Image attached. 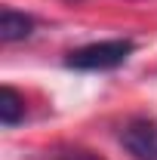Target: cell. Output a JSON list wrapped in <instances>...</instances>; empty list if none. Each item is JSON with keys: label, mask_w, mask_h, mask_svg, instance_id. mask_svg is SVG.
<instances>
[{"label": "cell", "mask_w": 157, "mask_h": 160, "mask_svg": "<svg viewBox=\"0 0 157 160\" xmlns=\"http://www.w3.org/2000/svg\"><path fill=\"white\" fill-rule=\"evenodd\" d=\"M34 25H37V22L31 19V16H25V12H16V9H9V6L0 9V40H3V43H16V40L31 37Z\"/></svg>", "instance_id": "obj_3"}, {"label": "cell", "mask_w": 157, "mask_h": 160, "mask_svg": "<svg viewBox=\"0 0 157 160\" xmlns=\"http://www.w3.org/2000/svg\"><path fill=\"white\" fill-rule=\"evenodd\" d=\"M136 43L126 37L117 40H96V43H86L80 49H71L65 65L74 68V71H111V68H120L123 62L133 56Z\"/></svg>", "instance_id": "obj_1"}, {"label": "cell", "mask_w": 157, "mask_h": 160, "mask_svg": "<svg viewBox=\"0 0 157 160\" xmlns=\"http://www.w3.org/2000/svg\"><path fill=\"white\" fill-rule=\"evenodd\" d=\"M25 117V99L13 86H3L0 89V123L3 126H16Z\"/></svg>", "instance_id": "obj_4"}, {"label": "cell", "mask_w": 157, "mask_h": 160, "mask_svg": "<svg viewBox=\"0 0 157 160\" xmlns=\"http://www.w3.org/2000/svg\"><path fill=\"white\" fill-rule=\"evenodd\" d=\"M53 160H102V157L89 154V151H80V148H71V151H59V154H53Z\"/></svg>", "instance_id": "obj_5"}, {"label": "cell", "mask_w": 157, "mask_h": 160, "mask_svg": "<svg viewBox=\"0 0 157 160\" xmlns=\"http://www.w3.org/2000/svg\"><path fill=\"white\" fill-rule=\"evenodd\" d=\"M120 142L136 160H157V120L148 117L129 120L120 132Z\"/></svg>", "instance_id": "obj_2"}]
</instances>
